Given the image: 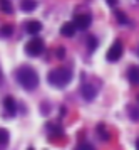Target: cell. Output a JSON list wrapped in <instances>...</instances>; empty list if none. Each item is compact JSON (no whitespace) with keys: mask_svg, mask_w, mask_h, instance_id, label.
Here are the masks:
<instances>
[{"mask_svg":"<svg viewBox=\"0 0 139 150\" xmlns=\"http://www.w3.org/2000/svg\"><path fill=\"white\" fill-rule=\"evenodd\" d=\"M17 81H19V84H22V88L32 91L39 86V74L30 66H22L17 71Z\"/></svg>","mask_w":139,"mask_h":150,"instance_id":"6da1fadb","label":"cell"},{"mask_svg":"<svg viewBox=\"0 0 139 150\" xmlns=\"http://www.w3.org/2000/svg\"><path fill=\"white\" fill-rule=\"evenodd\" d=\"M47 81L50 83L52 86H55V88H64V86H67L69 83L72 81V73L66 68H55L49 73Z\"/></svg>","mask_w":139,"mask_h":150,"instance_id":"7a4b0ae2","label":"cell"},{"mask_svg":"<svg viewBox=\"0 0 139 150\" xmlns=\"http://www.w3.org/2000/svg\"><path fill=\"white\" fill-rule=\"evenodd\" d=\"M44 49H45V42L42 41L40 37H35V35L25 44V52L29 56H32V57L40 56L42 52H44Z\"/></svg>","mask_w":139,"mask_h":150,"instance_id":"3957f363","label":"cell"},{"mask_svg":"<svg viewBox=\"0 0 139 150\" xmlns=\"http://www.w3.org/2000/svg\"><path fill=\"white\" fill-rule=\"evenodd\" d=\"M121 56H122V42H121V41H116L112 46L109 47L106 57H107V61H109V62H116V61L121 57Z\"/></svg>","mask_w":139,"mask_h":150,"instance_id":"277c9868","label":"cell"},{"mask_svg":"<svg viewBox=\"0 0 139 150\" xmlns=\"http://www.w3.org/2000/svg\"><path fill=\"white\" fill-rule=\"evenodd\" d=\"M74 24H75V27L79 29V30H86L89 25H91V15L89 14H79L75 15V19H74Z\"/></svg>","mask_w":139,"mask_h":150,"instance_id":"5b68a950","label":"cell"},{"mask_svg":"<svg viewBox=\"0 0 139 150\" xmlns=\"http://www.w3.org/2000/svg\"><path fill=\"white\" fill-rule=\"evenodd\" d=\"M25 30H27V34L35 35V34H39L40 30H42V24H40L39 21H29L25 24Z\"/></svg>","mask_w":139,"mask_h":150,"instance_id":"8992f818","label":"cell"},{"mask_svg":"<svg viewBox=\"0 0 139 150\" xmlns=\"http://www.w3.org/2000/svg\"><path fill=\"white\" fill-rule=\"evenodd\" d=\"M96 95H97V89L94 88V86H91V84H84L82 86V96H84V100L92 101L94 98H96Z\"/></svg>","mask_w":139,"mask_h":150,"instance_id":"52a82bcc","label":"cell"},{"mask_svg":"<svg viewBox=\"0 0 139 150\" xmlns=\"http://www.w3.org/2000/svg\"><path fill=\"white\" fill-rule=\"evenodd\" d=\"M3 106H5L7 113L10 116H13L17 113V105H15V100H13L12 96H7L5 100H3Z\"/></svg>","mask_w":139,"mask_h":150,"instance_id":"ba28073f","label":"cell"},{"mask_svg":"<svg viewBox=\"0 0 139 150\" xmlns=\"http://www.w3.org/2000/svg\"><path fill=\"white\" fill-rule=\"evenodd\" d=\"M75 24L74 22H66L62 27H60V34L66 35V37H72L74 34H75Z\"/></svg>","mask_w":139,"mask_h":150,"instance_id":"9c48e42d","label":"cell"},{"mask_svg":"<svg viewBox=\"0 0 139 150\" xmlns=\"http://www.w3.org/2000/svg\"><path fill=\"white\" fill-rule=\"evenodd\" d=\"M20 8L24 12H34L37 8V0H20Z\"/></svg>","mask_w":139,"mask_h":150,"instance_id":"30bf717a","label":"cell"},{"mask_svg":"<svg viewBox=\"0 0 139 150\" xmlns=\"http://www.w3.org/2000/svg\"><path fill=\"white\" fill-rule=\"evenodd\" d=\"M127 78L133 84H139V66H133L127 71Z\"/></svg>","mask_w":139,"mask_h":150,"instance_id":"8fae6325","label":"cell"},{"mask_svg":"<svg viewBox=\"0 0 139 150\" xmlns=\"http://www.w3.org/2000/svg\"><path fill=\"white\" fill-rule=\"evenodd\" d=\"M8 145V132L5 128H0V150H5Z\"/></svg>","mask_w":139,"mask_h":150,"instance_id":"7c38bea8","label":"cell"},{"mask_svg":"<svg viewBox=\"0 0 139 150\" xmlns=\"http://www.w3.org/2000/svg\"><path fill=\"white\" fill-rule=\"evenodd\" d=\"M0 7H2V12L3 14H12V2L10 0H0Z\"/></svg>","mask_w":139,"mask_h":150,"instance_id":"4fadbf2b","label":"cell"},{"mask_svg":"<svg viewBox=\"0 0 139 150\" xmlns=\"http://www.w3.org/2000/svg\"><path fill=\"white\" fill-rule=\"evenodd\" d=\"M12 32H13L12 25H2V29H0V35H2V37H10Z\"/></svg>","mask_w":139,"mask_h":150,"instance_id":"5bb4252c","label":"cell"},{"mask_svg":"<svg viewBox=\"0 0 139 150\" xmlns=\"http://www.w3.org/2000/svg\"><path fill=\"white\" fill-rule=\"evenodd\" d=\"M129 116H131V120H134V122H139V108L129 106Z\"/></svg>","mask_w":139,"mask_h":150,"instance_id":"9a60e30c","label":"cell"},{"mask_svg":"<svg viewBox=\"0 0 139 150\" xmlns=\"http://www.w3.org/2000/svg\"><path fill=\"white\" fill-rule=\"evenodd\" d=\"M87 46H89V51H91V52H92V51H96V47H97V39H96V37H89Z\"/></svg>","mask_w":139,"mask_h":150,"instance_id":"2e32d148","label":"cell"},{"mask_svg":"<svg viewBox=\"0 0 139 150\" xmlns=\"http://www.w3.org/2000/svg\"><path fill=\"white\" fill-rule=\"evenodd\" d=\"M75 150H94V147L91 145V143H87V142H82V143H79V145L75 147Z\"/></svg>","mask_w":139,"mask_h":150,"instance_id":"e0dca14e","label":"cell"},{"mask_svg":"<svg viewBox=\"0 0 139 150\" xmlns=\"http://www.w3.org/2000/svg\"><path fill=\"white\" fill-rule=\"evenodd\" d=\"M117 17H119V22H121V24H127V21H129V19H127V17L122 14V12H117Z\"/></svg>","mask_w":139,"mask_h":150,"instance_id":"ac0fdd59","label":"cell"},{"mask_svg":"<svg viewBox=\"0 0 139 150\" xmlns=\"http://www.w3.org/2000/svg\"><path fill=\"white\" fill-rule=\"evenodd\" d=\"M64 54H66L64 49H59V51H57V56H59V57H64Z\"/></svg>","mask_w":139,"mask_h":150,"instance_id":"d6986e66","label":"cell"},{"mask_svg":"<svg viewBox=\"0 0 139 150\" xmlns=\"http://www.w3.org/2000/svg\"><path fill=\"white\" fill-rule=\"evenodd\" d=\"M116 2H117V0H107V4H109V5H116Z\"/></svg>","mask_w":139,"mask_h":150,"instance_id":"ffe728a7","label":"cell"},{"mask_svg":"<svg viewBox=\"0 0 139 150\" xmlns=\"http://www.w3.org/2000/svg\"><path fill=\"white\" fill-rule=\"evenodd\" d=\"M2 81H3V73H2V69H0V84H2Z\"/></svg>","mask_w":139,"mask_h":150,"instance_id":"44dd1931","label":"cell"},{"mask_svg":"<svg viewBox=\"0 0 139 150\" xmlns=\"http://www.w3.org/2000/svg\"><path fill=\"white\" fill-rule=\"evenodd\" d=\"M136 150H139V138H138V142H136Z\"/></svg>","mask_w":139,"mask_h":150,"instance_id":"7402d4cb","label":"cell"},{"mask_svg":"<svg viewBox=\"0 0 139 150\" xmlns=\"http://www.w3.org/2000/svg\"><path fill=\"white\" fill-rule=\"evenodd\" d=\"M27 150H35V149H34V147H29V149H27Z\"/></svg>","mask_w":139,"mask_h":150,"instance_id":"603a6c76","label":"cell"},{"mask_svg":"<svg viewBox=\"0 0 139 150\" xmlns=\"http://www.w3.org/2000/svg\"><path fill=\"white\" fill-rule=\"evenodd\" d=\"M138 52H139V51H138Z\"/></svg>","mask_w":139,"mask_h":150,"instance_id":"cb8c5ba5","label":"cell"}]
</instances>
